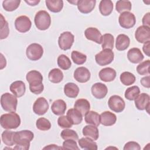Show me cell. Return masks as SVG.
<instances>
[{"label": "cell", "mask_w": 150, "mask_h": 150, "mask_svg": "<svg viewBox=\"0 0 150 150\" xmlns=\"http://www.w3.org/2000/svg\"><path fill=\"white\" fill-rule=\"evenodd\" d=\"M34 134L30 130H22L15 132L14 141L16 145L14 149L28 150L30 147V142L33 139Z\"/></svg>", "instance_id": "obj_1"}, {"label": "cell", "mask_w": 150, "mask_h": 150, "mask_svg": "<svg viewBox=\"0 0 150 150\" xmlns=\"http://www.w3.org/2000/svg\"><path fill=\"white\" fill-rule=\"evenodd\" d=\"M26 80L29 84L30 91L35 94H40L44 89L42 83L43 76L42 74L37 70H31L29 71L26 76Z\"/></svg>", "instance_id": "obj_2"}, {"label": "cell", "mask_w": 150, "mask_h": 150, "mask_svg": "<svg viewBox=\"0 0 150 150\" xmlns=\"http://www.w3.org/2000/svg\"><path fill=\"white\" fill-rule=\"evenodd\" d=\"M0 123L3 128L6 129H16L21 124V118L15 112H11L1 116Z\"/></svg>", "instance_id": "obj_3"}, {"label": "cell", "mask_w": 150, "mask_h": 150, "mask_svg": "<svg viewBox=\"0 0 150 150\" xmlns=\"http://www.w3.org/2000/svg\"><path fill=\"white\" fill-rule=\"evenodd\" d=\"M35 24L36 28L40 30L47 29L51 24V18L48 12L41 10L38 12L35 16Z\"/></svg>", "instance_id": "obj_4"}, {"label": "cell", "mask_w": 150, "mask_h": 150, "mask_svg": "<svg viewBox=\"0 0 150 150\" xmlns=\"http://www.w3.org/2000/svg\"><path fill=\"white\" fill-rule=\"evenodd\" d=\"M1 104L4 110L7 112H15L18 100L15 95L9 93L3 94L1 97Z\"/></svg>", "instance_id": "obj_5"}, {"label": "cell", "mask_w": 150, "mask_h": 150, "mask_svg": "<svg viewBox=\"0 0 150 150\" xmlns=\"http://www.w3.org/2000/svg\"><path fill=\"white\" fill-rule=\"evenodd\" d=\"M114 54L110 49H103L95 56L96 63L101 66H106L110 64L114 60Z\"/></svg>", "instance_id": "obj_6"}, {"label": "cell", "mask_w": 150, "mask_h": 150, "mask_svg": "<svg viewBox=\"0 0 150 150\" xmlns=\"http://www.w3.org/2000/svg\"><path fill=\"white\" fill-rule=\"evenodd\" d=\"M26 54L29 60L36 61L42 57L43 54V49L40 45L33 43L29 45L26 48Z\"/></svg>", "instance_id": "obj_7"}, {"label": "cell", "mask_w": 150, "mask_h": 150, "mask_svg": "<svg viewBox=\"0 0 150 150\" xmlns=\"http://www.w3.org/2000/svg\"><path fill=\"white\" fill-rule=\"evenodd\" d=\"M118 22L120 25L125 29H130L132 28L136 23L135 15L129 12H124L120 14Z\"/></svg>", "instance_id": "obj_8"}, {"label": "cell", "mask_w": 150, "mask_h": 150, "mask_svg": "<svg viewBox=\"0 0 150 150\" xmlns=\"http://www.w3.org/2000/svg\"><path fill=\"white\" fill-rule=\"evenodd\" d=\"M74 40V35L70 32H64L60 34L58 39V44L62 50L70 49Z\"/></svg>", "instance_id": "obj_9"}, {"label": "cell", "mask_w": 150, "mask_h": 150, "mask_svg": "<svg viewBox=\"0 0 150 150\" xmlns=\"http://www.w3.org/2000/svg\"><path fill=\"white\" fill-rule=\"evenodd\" d=\"M108 105L109 108L115 112H122L125 107V101L122 98L117 95H114L110 97Z\"/></svg>", "instance_id": "obj_10"}, {"label": "cell", "mask_w": 150, "mask_h": 150, "mask_svg": "<svg viewBox=\"0 0 150 150\" xmlns=\"http://www.w3.org/2000/svg\"><path fill=\"white\" fill-rule=\"evenodd\" d=\"M32 22L29 18L26 16L22 15L18 17L15 21L16 29L21 33H25L29 31L31 28Z\"/></svg>", "instance_id": "obj_11"}, {"label": "cell", "mask_w": 150, "mask_h": 150, "mask_svg": "<svg viewBox=\"0 0 150 150\" xmlns=\"http://www.w3.org/2000/svg\"><path fill=\"white\" fill-rule=\"evenodd\" d=\"M135 38L136 40L141 43H145L150 40V28L146 26H139L135 33Z\"/></svg>", "instance_id": "obj_12"}, {"label": "cell", "mask_w": 150, "mask_h": 150, "mask_svg": "<svg viewBox=\"0 0 150 150\" xmlns=\"http://www.w3.org/2000/svg\"><path fill=\"white\" fill-rule=\"evenodd\" d=\"M49 108V103L44 97H39L33 105V112L39 115L45 114Z\"/></svg>", "instance_id": "obj_13"}, {"label": "cell", "mask_w": 150, "mask_h": 150, "mask_svg": "<svg viewBox=\"0 0 150 150\" xmlns=\"http://www.w3.org/2000/svg\"><path fill=\"white\" fill-rule=\"evenodd\" d=\"M134 100L135 107L138 110H146L148 112L150 103V97L147 93H143L139 94Z\"/></svg>", "instance_id": "obj_14"}, {"label": "cell", "mask_w": 150, "mask_h": 150, "mask_svg": "<svg viewBox=\"0 0 150 150\" xmlns=\"http://www.w3.org/2000/svg\"><path fill=\"white\" fill-rule=\"evenodd\" d=\"M90 72L84 67H79L74 71V78L79 83H86L90 80Z\"/></svg>", "instance_id": "obj_15"}, {"label": "cell", "mask_w": 150, "mask_h": 150, "mask_svg": "<svg viewBox=\"0 0 150 150\" xmlns=\"http://www.w3.org/2000/svg\"><path fill=\"white\" fill-rule=\"evenodd\" d=\"M91 90L93 96L97 99L104 98L108 93L107 86L102 83H94L92 86Z\"/></svg>", "instance_id": "obj_16"}, {"label": "cell", "mask_w": 150, "mask_h": 150, "mask_svg": "<svg viewBox=\"0 0 150 150\" xmlns=\"http://www.w3.org/2000/svg\"><path fill=\"white\" fill-rule=\"evenodd\" d=\"M86 38L90 40L93 41L98 44L102 43V35L101 32L96 28H88L84 31Z\"/></svg>", "instance_id": "obj_17"}, {"label": "cell", "mask_w": 150, "mask_h": 150, "mask_svg": "<svg viewBox=\"0 0 150 150\" xmlns=\"http://www.w3.org/2000/svg\"><path fill=\"white\" fill-rule=\"evenodd\" d=\"M95 0H79L77 1V5L79 11L82 13H88L91 12L96 6Z\"/></svg>", "instance_id": "obj_18"}, {"label": "cell", "mask_w": 150, "mask_h": 150, "mask_svg": "<svg viewBox=\"0 0 150 150\" xmlns=\"http://www.w3.org/2000/svg\"><path fill=\"white\" fill-rule=\"evenodd\" d=\"M11 91L16 97H21L23 96L26 91L25 84L23 81L18 80L13 82L10 86Z\"/></svg>", "instance_id": "obj_19"}, {"label": "cell", "mask_w": 150, "mask_h": 150, "mask_svg": "<svg viewBox=\"0 0 150 150\" xmlns=\"http://www.w3.org/2000/svg\"><path fill=\"white\" fill-rule=\"evenodd\" d=\"M127 57L130 62L136 64L140 63L144 59V56L139 49L133 47L128 51Z\"/></svg>", "instance_id": "obj_20"}, {"label": "cell", "mask_w": 150, "mask_h": 150, "mask_svg": "<svg viewBox=\"0 0 150 150\" xmlns=\"http://www.w3.org/2000/svg\"><path fill=\"white\" fill-rule=\"evenodd\" d=\"M98 75L101 80L110 82L113 81L116 77V71L112 68L105 67L100 71Z\"/></svg>", "instance_id": "obj_21"}, {"label": "cell", "mask_w": 150, "mask_h": 150, "mask_svg": "<svg viewBox=\"0 0 150 150\" xmlns=\"http://www.w3.org/2000/svg\"><path fill=\"white\" fill-rule=\"evenodd\" d=\"M117 121V117L114 113L106 111L100 114V123L104 126H111Z\"/></svg>", "instance_id": "obj_22"}, {"label": "cell", "mask_w": 150, "mask_h": 150, "mask_svg": "<svg viewBox=\"0 0 150 150\" xmlns=\"http://www.w3.org/2000/svg\"><path fill=\"white\" fill-rule=\"evenodd\" d=\"M84 136L89 138L93 141H96L99 137V132L97 126L88 125L84 127L82 130Z\"/></svg>", "instance_id": "obj_23"}, {"label": "cell", "mask_w": 150, "mask_h": 150, "mask_svg": "<svg viewBox=\"0 0 150 150\" xmlns=\"http://www.w3.org/2000/svg\"><path fill=\"white\" fill-rule=\"evenodd\" d=\"M130 43L129 37L125 34H120L116 38L115 47L119 51H123L127 49Z\"/></svg>", "instance_id": "obj_24"}, {"label": "cell", "mask_w": 150, "mask_h": 150, "mask_svg": "<svg viewBox=\"0 0 150 150\" xmlns=\"http://www.w3.org/2000/svg\"><path fill=\"white\" fill-rule=\"evenodd\" d=\"M67 108L66 104L63 100H55L52 104L51 110L52 112L56 115H62L65 113Z\"/></svg>", "instance_id": "obj_25"}, {"label": "cell", "mask_w": 150, "mask_h": 150, "mask_svg": "<svg viewBox=\"0 0 150 150\" xmlns=\"http://www.w3.org/2000/svg\"><path fill=\"white\" fill-rule=\"evenodd\" d=\"M66 116L73 125H78L83 120V114L76 108L69 109L67 112Z\"/></svg>", "instance_id": "obj_26"}, {"label": "cell", "mask_w": 150, "mask_h": 150, "mask_svg": "<svg viewBox=\"0 0 150 150\" xmlns=\"http://www.w3.org/2000/svg\"><path fill=\"white\" fill-rule=\"evenodd\" d=\"M85 122L89 124L98 126L100 124V115L94 111H88L84 114Z\"/></svg>", "instance_id": "obj_27"}, {"label": "cell", "mask_w": 150, "mask_h": 150, "mask_svg": "<svg viewBox=\"0 0 150 150\" xmlns=\"http://www.w3.org/2000/svg\"><path fill=\"white\" fill-rule=\"evenodd\" d=\"M64 93L69 98H76L79 93V88L75 83H67L64 86Z\"/></svg>", "instance_id": "obj_28"}, {"label": "cell", "mask_w": 150, "mask_h": 150, "mask_svg": "<svg viewBox=\"0 0 150 150\" xmlns=\"http://www.w3.org/2000/svg\"><path fill=\"white\" fill-rule=\"evenodd\" d=\"M45 3L47 9L54 13L60 12L63 7L62 0H46Z\"/></svg>", "instance_id": "obj_29"}, {"label": "cell", "mask_w": 150, "mask_h": 150, "mask_svg": "<svg viewBox=\"0 0 150 150\" xmlns=\"http://www.w3.org/2000/svg\"><path fill=\"white\" fill-rule=\"evenodd\" d=\"M113 10V3L110 0H102L99 4V11L102 15L108 16Z\"/></svg>", "instance_id": "obj_30"}, {"label": "cell", "mask_w": 150, "mask_h": 150, "mask_svg": "<svg viewBox=\"0 0 150 150\" xmlns=\"http://www.w3.org/2000/svg\"><path fill=\"white\" fill-rule=\"evenodd\" d=\"M74 107L79 111L83 115H84L90 110V104L87 100L84 98H80L76 101Z\"/></svg>", "instance_id": "obj_31"}, {"label": "cell", "mask_w": 150, "mask_h": 150, "mask_svg": "<svg viewBox=\"0 0 150 150\" xmlns=\"http://www.w3.org/2000/svg\"><path fill=\"white\" fill-rule=\"evenodd\" d=\"M79 144L82 149L87 150H97V145L91 139L86 137L81 138L79 140Z\"/></svg>", "instance_id": "obj_32"}, {"label": "cell", "mask_w": 150, "mask_h": 150, "mask_svg": "<svg viewBox=\"0 0 150 150\" xmlns=\"http://www.w3.org/2000/svg\"><path fill=\"white\" fill-rule=\"evenodd\" d=\"M49 80L53 83H59L61 82L63 79V73L59 69L54 68L52 69L48 74Z\"/></svg>", "instance_id": "obj_33"}, {"label": "cell", "mask_w": 150, "mask_h": 150, "mask_svg": "<svg viewBox=\"0 0 150 150\" xmlns=\"http://www.w3.org/2000/svg\"><path fill=\"white\" fill-rule=\"evenodd\" d=\"M14 135L15 132L13 131L9 130L4 131L1 135L2 141L4 144L8 146H12L14 145L15 144L14 141Z\"/></svg>", "instance_id": "obj_34"}, {"label": "cell", "mask_w": 150, "mask_h": 150, "mask_svg": "<svg viewBox=\"0 0 150 150\" xmlns=\"http://www.w3.org/2000/svg\"><path fill=\"white\" fill-rule=\"evenodd\" d=\"M114 38L110 33H105L102 36V48L103 49H112L114 48Z\"/></svg>", "instance_id": "obj_35"}, {"label": "cell", "mask_w": 150, "mask_h": 150, "mask_svg": "<svg viewBox=\"0 0 150 150\" xmlns=\"http://www.w3.org/2000/svg\"><path fill=\"white\" fill-rule=\"evenodd\" d=\"M132 7L131 2L129 1L120 0L116 2L115 9L118 13L129 12Z\"/></svg>", "instance_id": "obj_36"}, {"label": "cell", "mask_w": 150, "mask_h": 150, "mask_svg": "<svg viewBox=\"0 0 150 150\" xmlns=\"http://www.w3.org/2000/svg\"><path fill=\"white\" fill-rule=\"evenodd\" d=\"M121 82L125 86H129L134 84L135 81V76L131 73L124 71L122 73L120 77Z\"/></svg>", "instance_id": "obj_37"}, {"label": "cell", "mask_w": 150, "mask_h": 150, "mask_svg": "<svg viewBox=\"0 0 150 150\" xmlns=\"http://www.w3.org/2000/svg\"><path fill=\"white\" fill-rule=\"evenodd\" d=\"M139 88L137 86H133L127 88L125 91V97L130 101L134 100L139 94Z\"/></svg>", "instance_id": "obj_38"}, {"label": "cell", "mask_w": 150, "mask_h": 150, "mask_svg": "<svg viewBox=\"0 0 150 150\" xmlns=\"http://www.w3.org/2000/svg\"><path fill=\"white\" fill-rule=\"evenodd\" d=\"M20 3V0H5L2 2V7L5 11L12 12L19 7Z\"/></svg>", "instance_id": "obj_39"}, {"label": "cell", "mask_w": 150, "mask_h": 150, "mask_svg": "<svg viewBox=\"0 0 150 150\" xmlns=\"http://www.w3.org/2000/svg\"><path fill=\"white\" fill-rule=\"evenodd\" d=\"M1 26H0V39H4L8 37L9 33V29L8 26V23L4 19L3 15L1 13Z\"/></svg>", "instance_id": "obj_40"}, {"label": "cell", "mask_w": 150, "mask_h": 150, "mask_svg": "<svg viewBox=\"0 0 150 150\" xmlns=\"http://www.w3.org/2000/svg\"><path fill=\"white\" fill-rule=\"evenodd\" d=\"M57 64L63 70H68L71 65L70 59L65 54H60L57 58Z\"/></svg>", "instance_id": "obj_41"}, {"label": "cell", "mask_w": 150, "mask_h": 150, "mask_svg": "<svg viewBox=\"0 0 150 150\" xmlns=\"http://www.w3.org/2000/svg\"><path fill=\"white\" fill-rule=\"evenodd\" d=\"M71 57L73 62L78 65L84 64L87 60V56L86 54L76 50L71 52Z\"/></svg>", "instance_id": "obj_42"}, {"label": "cell", "mask_w": 150, "mask_h": 150, "mask_svg": "<svg viewBox=\"0 0 150 150\" xmlns=\"http://www.w3.org/2000/svg\"><path fill=\"white\" fill-rule=\"evenodd\" d=\"M36 128L40 131H47L51 128L50 122L44 117L38 118L36 122Z\"/></svg>", "instance_id": "obj_43"}, {"label": "cell", "mask_w": 150, "mask_h": 150, "mask_svg": "<svg viewBox=\"0 0 150 150\" xmlns=\"http://www.w3.org/2000/svg\"><path fill=\"white\" fill-rule=\"evenodd\" d=\"M61 137L66 140V139H73L75 141H77L79 139V136L77 134V132L70 129L65 128V129H63L60 134Z\"/></svg>", "instance_id": "obj_44"}, {"label": "cell", "mask_w": 150, "mask_h": 150, "mask_svg": "<svg viewBox=\"0 0 150 150\" xmlns=\"http://www.w3.org/2000/svg\"><path fill=\"white\" fill-rule=\"evenodd\" d=\"M149 65L150 60H146L141 62L137 67V71L140 75H149Z\"/></svg>", "instance_id": "obj_45"}, {"label": "cell", "mask_w": 150, "mask_h": 150, "mask_svg": "<svg viewBox=\"0 0 150 150\" xmlns=\"http://www.w3.org/2000/svg\"><path fill=\"white\" fill-rule=\"evenodd\" d=\"M58 125L62 128H69L73 125L71 121L66 115H61L57 120Z\"/></svg>", "instance_id": "obj_46"}, {"label": "cell", "mask_w": 150, "mask_h": 150, "mask_svg": "<svg viewBox=\"0 0 150 150\" xmlns=\"http://www.w3.org/2000/svg\"><path fill=\"white\" fill-rule=\"evenodd\" d=\"M63 149H73L79 150V148L77 146V142L73 139H66L63 143Z\"/></svg>", "instance_id": "obj_47"}, {"label": "cell", "mask_w": 150, "mask_h": 150, "mask_svg": "<svg viewBox=\"0 0 150 150\" xmlns=\"http://www.w3.org/2000/svg\"><path fill=\"white\" fill-rule=\"evenodd\" d=\"M123 149L124 150H139L141 149V146H139V144L136 142L129 141L125 144Z\"/></svg>", "instance_id": "obj_48"}, {"label": "cell", "mask_w": 150, "mask_h": 150, "mask_svg": "<svg viewBox=\"0 0 150 150\" xmlns=\"http://www.w3.org/2000/svg\"><path fill=\"white\" fill-rule=\"evenodd\" d=\"M150 77L148 75V76H145L144 77H142L140 81L141 84L145 87L149 88L150 87V83H149Z\"/></svg>", "instance_id": "obj_49"}, {"label": "cell", "mask_w": 150, "mask_h": 150, "mask_svg": "<svg viewBox=\"0 0 150 150\" xmlns=\"http://www.w3.org/2000/svg\"><path fill=\"white\" fill-rule=\"evenodd\" d=\"M149 18H150V13L149 12H148L144 16V17L142 18V23L144 26L149 27V23H150Z\"/></svg>", "instance_id": "obj_50"}, {"label": "cell", "mask_w": 150, "mask_h": 150, "mask_svg": "<svg viewBox=\"0 0 150 150\" xmlns=\"http://www.w3.org/2000/svg\"><path fill=\"white\" fill-rule=\"evenodd\" d=\"M149 42H150L149 41H148V42L144 43V45L142 47L144 52L148 56H149Z\"/></svg>", "instance_id": "obj_51"}, {"label": "cell", "mask_w": 150, "mask_h": 150, "mask_svg": "<svg viewBox=\"0 0 150 150\" xmlns=\"http://www.w3.org/2000/svg\"><path fill=\"white\" fill-rule=\"evenodd\" d=\"M43 149H63V147L59 146L55 144H51L43 148Z\"/></svg>", "instance_id": "obj_52"}, {"label": "cell", "mask_w": 150, "mask_h": 150, "mask_svg": "<svg viewBox=\"0 0 150 150\" xmlns=\"http://www.w3.org/2000/svg\"><path fill=\"white\" fill-rule=\"evenodd\" d=\"M25 2L30 6H35L40 2V1H25Z\"/></svg>", "instance_id": "obj_53"}]
</instances>
